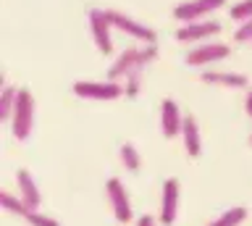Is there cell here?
Instances as JSON below:
<instances>
[{
    "mask_svg": "<svg viewBox=\"0 0 252 226\" xmlns=\"http://www.w3.org/2000/svg\"><path fill=\"white\" fill-rule=\"evenodd\" d=\"M158 58V45H129L116 56V61L108 68L110 82H124L126 74H131L134 68H145Z\"/></svg>",
    "mask_w": 252,
    "mask_h": 226,
    "instance_id": "6da1fadb",
    "label": "cell"
},
{
    "mask_svg": "<svg viewBox=\"0 0 252 226\" xmlns=\"http://www.w3.org/2000/svg\"><path fill=\"white\" fill-rule=\"evenodd\" d=\"M32 127H34V97L27 87L19 90V97H16V108L11 116V131L19 142H27L32 134Z\"/></svg>",
    "mask_w": 252,
    "mask_h": 226,
    "instance_id": "7a4b0ae2",
    "label": "cell"
},
{
    "mask_svg": "<svg viewBox=\"0 0 252 226\" xmlns=\"http://www.w3.org/2000/svg\"><path fill=\"white\" fill-rule=\"evenodd\" d=\"M87 21H90L92 42H94V48H97V53L100 56H110V53H113V24H110L108 11L90 8Z\"/></svg>",
    "mask_w": 252,
    "mask_h": 226,
    "instance_id": "3957f363",
    "label": "cell"
},
{
    "mask_svg": "<svg viewBox=\"0 0 252 226\" xmlns=\"http://www.w3.org/2000/svg\"><path fill=\"white\" fill-rule=\"evenodd\" d=\"M110 16V24H113V29H118V32L129 34L131 40H139L142 45H158V34L153 27L142 24V21L131 19L129 13H121V11H108Z\"/></svg>",
    "mask_w": 252,
    "mask_h": 226,
    "instance_id": "277c9868",
    "label": "cell"
},
{
    "mask_svg": "<svg viewBox=\"0 0 252 226\" xmlns=\"http://www.w3.org/2000/svg\"><path fill=\"white\" fill-rule=\"evenodd\" d=\"M74 95L84 100H118L124 95V82H74Z\"/></svg>",
    "mask_w": 252,
    "mask_h": 226,
    "instance_id": "5b68a950",
    "label": "cell"
},
{
    "mask_svg": "<svg viewBox=\"0 0 252 226\" xmlns=\"http://www.w3.org/2000/svg\"><path fill=\"white\" fill-rule=\"evenodd\" d=\"M105 190H108V202H110V210H113V218L118 224H129L134 218V210H131L129 192H126L124 182L113 176V179H108Z\"/></svg>",
    "mask_w": 252,
    "mask_h": 226,
    "instance_id": "8992f818",
    "label": "cell"
},
{
    "mask_svg": "<svg viewBox=\"0 0 252 226\" xmlns=\"http://www.w3.org/2000/svg\"><path fill=\"white\" fill-rule=\"evenodd\" d=\"M226 0H184L173 8V19L181 21V24H189V21H202L208 13L223 8Z\"/></svg>",
    "mask_w": 252,
    "mask_h": 226,
    "instance_id": "52a82bcc",
    "label": "cell"
},
{
    "mask_svg": "<svg viewBox=\"0 0 252 226\" xmlns=\"http://www.w3.org/2000/svg\"><path fill=\"white\" fill-rule=\"evenodd\" d=\"M231 56V48L226 42H216V40H208V42H200L194 45L192 50L187 53V64L189 66H208V64H218Z\"/></svg>",
    "mask_w": 252,
    "mask_h": 226,
    "instance_id": "ba28073f",
    "label": "cell"
},
{
    "mask_svg": "<svg viewBox=\"0 0 252 226\" xmlns=\"http://www.w3.org/2000/svg\"><path fill=\"white\" fill-rule=\"evenodd\" d=\"M220 32V24L213 19H202V21H189L181 29H176V40L179 42H208L210 37H216Z\"/></svg>",
    "mask_w": 252,
    "mask_h": 226,
    "instance_id": "9c48e42d",
    "label": "cell"
},
{
    "mask_svg": "<svg viewBox=\"0 0 252 226\" xmlns=\"http://www.w3.org/2000/svg\"><path fill=\"white\" fill-rule=\"evenodd\" d=\"M179 197H181L179 182H176V179H165V182H163V192H160V213H158V221H160L163 226H171L173 221H176Z\"/></svg>",
    "mask_w": 252,
    "mask_h": 226,
    "instance_id": "30bf717a",
    "label": "cell"
},
{
    "mask_svg": "<svg viewBox=\"0 0 252 226\" xmlns=\"http://www.w3.org/2000/svg\"><path fill=\"white\" fill-rule=\"evenodd\" d=\"M181 127H184V116H181L176 100H163L160 103V131L165 139H173L181 134Z\"/></svg>",
    "mask_w": 252,
    "mask_h": 226,
    "instance_id": "8fae6325",
    "label": "cell"
},
{
    "mask_svg": "<svg viewBox=\"0 0 252 226\" xmlns=\"http://www.w3.org/2000/svg\"><path fill=\"white\" fill-rule=\"evenodd\" d=\"M16 182H19V197L24 200V205L29 210H39L42 197H39V187L34 182V176H32L27 168H19L16 171Z\"/></svg>",
    "mask_w": 252,
    "mask_h": 226,
    "instance_id": "7c38bea8",
    "label": "cell"
},
{
    "mask_svg": "<svg viewBox=\"0 0 252 226\" xmlns=\"http://www.w3.org/2000/svg\"><path fill=\"white\" fill-rule=\"evenodd\" d=\"M200 79L205 84H216V87H226V90H247V76L239 71H202Z\"/></svg>",
    "mask_w": 252,
    "mask_h": 226,
    "instance_id": "4fadbf2b",
    "label": "cell"
},
{
    "mask_svg": "<svg viewBox=\"0 0 252 226\" xmlns=\"http://www.w3.org/2000/svg\"><path fill=\"white\" fill-rule=\"evenodd\" d=\"M181 137H184V150L189 158H197L202 150V137H200V124L194 116H184V127H181Z\"/></svg>",
    "mask_w": 252,
    "mask_h": 226,
    "instance_id": "5bb4252c",
    "label": "cell"
},
{
    "mask_svg": "<svg viewBox=\"0 0 252 226\" xmlns=\"http://www.w3.org/2000/svg\"><path fill=\"white\" fill-rule=\"evenodd\" d=\"M16 97H19V90L11 87V84H3V92H0V119L11 121L13 108H16Z\"/></svg>",
    "mask_w": 252,
    "mask_h": 226,
    "instance_id": "9a60e30c",
    "label": "cell"
},
{
    "mask_svg": "<svg viewBox=\"0 0 252 226\" xmlns=\"http://www.w3.org/2000/svg\"><path fill=\"white\" fill-rule=\"evenodd\" d=\"M0 205H3L5 213H13V216H19V218H27V213H29V208L24 205V200L21 197H13L11 192L0 194Z\"/></svg>",
    "mask_w": 252,
    "mask_h": 226,
    "instance_id": "2e32d148",
    "label": "cell"
},
{
    "mask_svg": "<svg viewBox=\"0 0 252 226\" xmlns=\"http://www.w3.org/2000/svg\"><path fill=\"white\" fill-rule=\"evenodd\" d=\"M244 218H247V208H228L226 213H220L216 221H213L210 226H239Z\"/></svg>",
    "mask_w": 252,
    "mask_h": 226,
    "instance_id": "e0dca14e",
    "label": "cell"
},
{
    "mask_svg": "<svg viewBox=\"0 0 252 226\" xmlns=\"http://www.w3.org/2000/svg\"><path fill=\"white\" fill-rule=\"evenodd\" d=\"M121 163L129 171H139L142 168V155H139V150L131 142H124L121 145Z\"/></svg>",
    "mask_w": 252,
    "mask_h": 226,
    "instance_id": "ac0fdd59",
    "label": "cell"
},
{
    "mask_svg": "<svg viewBox=\"0 0 252 226\" xmlns=\"http://www.w3.org/2000/svg\"><path fill=\"white\" fill-rule=\"evenodd\" d=\"M142 71H145V68H134L131 74H126V79H124V95L126 97L134 100L142 92Z\"/></svg>",
    "mask_w": 252,
    "mask_h": 226,
    "instance_id": "d6986e66",
    "label": "cell"
},
{
    "mask_svg": "<svg viewBox=\"0 0 252 226\" xmlns=\"http://www.w3.org/2000/svg\"><path fill=\"white\" fill-rule=\"evenodd\" d=\"M231 19L239 21V24L250 21V19H252V0H239V3L231 8Z\"/></svg>",
    "mask_w": 252,
    "mask_h": 226,
    "instance_id": "ffe728a7",
    "label": "cell"
},
{
    "mask_svg": "<svg viewBox=\"0 0 252 226\" xmlns=\"http://www.w3.org/2000/svg\"><path fill=\"white\" fill-rule=\"evenodd\" d=\"M29 226H61L55 218H50V216H45V213H39V210H29L27 213V218H24Z\"/></svg>",
    "mask_w": 252,
    "mask_h": 226,
    "instance_id": "44dd1931",
    "label": "cell"
},
{
    "mask_svg": "<svg viewBox=\"0 0 252 226\" xmlns=\"http://www.w3.org/2000/svg\"><path fill=\"white\" fill-rule=\"evenodd\" d=\"M234 40L236 42H252V19L244 21V24H239V29L234 32Z\"/></svg>",
    "mask_w": 252,
    "mask_h": 226,
    "instance_id": "7402d4cb",
    "label": "cell"
},
{
    "mask_svg": "<svg viewBox=\"0 0 252 226\" xmlns=\"http://www.w3.org/2000/svg\"><path fill=\"white\" fill-rule=\"evenodd\" d=\"M137 226H158V218L155 216H142L137 221Z\"/></svg>",
    "mask_w": 252,
    "mask_h": 226,
    "instance_id": "603a6c76",
    "label": "cell"
},
{
    "mask_svg": "<svg viewBox=\"0 0 252 226\" xmlns=\"http://www.w3.org/2000/svg\"><path fill=\"white\" fill-rule=\"evenodd\" d=\"M244 111H247L250 119H252V92H247V97H244Z\"/></svg>",
    "mask_w": 252,
    "mask_h": 226,
    "instance_id": "cb8c5ba5",
    "label": "cell"
},
{
    "mask_svg": "<svg viewBox=\"0 0 252 226\" xmlns=\"http://www.w3.org/2000/svg\"><path fill=\"white\" fill-rule=\"evenodd\" d=\"M250 142H252V137H250Z\"/></svg>",
    "mask_w": 252,
    "mask_h": 226,
    "instance_id": "d4e9b609",
    "label": "cell"
}]
</instances>
